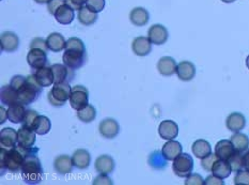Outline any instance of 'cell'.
I'll return each mask as SVG.
<instances>
[{"label": "cell", "mask_w": 249, "mask_h": 185, "mask_svg": "<svg viewBox=\"0 0 249 185\" xmlns=\"http://www.w3.org/2000/svg\"><path fill=\"white\" fill-rule=\"evenodd\" d=\"M36 150H39V148H34V147L25 148V147H21L19 145L9 150L0 148V169H1V175H3L5 171L13 173L21 171L26 155Z\"/></svg>", "instance_id": "1"}, {"label": "cell", "mask_w": 249, "mask_h": 185, "mask_svg": "<svg viewBox=\"0 0 249 185\" xmlns=\"http://www.w3.org/2000/svg\"><path fill=\"white\" fill-rule=\"evenodd\" d=\"M63 63L72 70H78L87 61V52L84 42L78 37H70L64 48Z\"/></svg>", "instance_id": "2"}, {"label": "cell", "mask_w": 249, "mask_h": 185, "mask_svg": "<svg viewBox=\"0 0 249 185\" xmlns=\"http://www.w3.org/2000/svg\"><path fill=\"white\" fill-rule=\"evenodd\" d=\"M37 153L39 150L31 152L24 161L21 176L27 184H39L43 180V167Z\"/></svg>", "instance_id": "3"}, {"label": "cell", "mask_w": 249, "mask_h": 185, "mask_svg": "<svg viewBox=\"0 0 249 185\" xmlns=\"http://www.w3.org/2000/svg\"><path fill=\"white\" fill-rule=\"evenodd\" d=\"M43 88L44 87H42L37 83L34 75L28 76V77H26L23 85L18 89V102L26 106L32 104V103L39 99Z\"/></svg>", "instance_id": "4"}, {"label": "cell", "mask_w": 249, "mask_h": 185, "mask_svg": "<svg viewBox=\"0 0 249 185\" xmlns=\"http://www.w3.org/2000/svg\"><path fill=\"white\" fill-rule=\"evenodd\" d=\"M72 88L70 87V83H56L48 92L47 99L50 104L55 107H61L71 96Z\"/></svg>", "instance_id": "5"}, {"label": "cell", "mask_w": 249, "mask_h": 185, "mask_svg": "<svg viewBox=\"0 0 249 185\" xmlns=\"http://www.w3.org/2000/svg\"><path fill=\"white\" fill-rule=\"evenodd\" d=\"M194 169V160L187 153H182L176 160H173L172 170L175 175L180 178H187L192 175Z\"/></svg>", "instance_id": "6"}, {"label": "cell", "mask_w": 249, "mask_h": 185, "mask_svg": "<svg viewBox=\"0 0 249 185\" xmlns=\"http://www.w3.org/2000/svg\"><path fill=\"white\" fill-rule=\"evenodd\" d=\"M89 92L86 87L77 85L72 88L71 96H70V104L75 111H79L88 105Z\"/></svg>", "instance_id": "7"}, {"label": "cell", "mask_w": 249, "mask_h": 185, "mask_svg": "<svg viewBox=\"0 0 249 185\" xmlns=\"http://www.w3.org/2000/svg\"><path fill=\"white\" fill-rule=\"evenodd\" d=\"M168 37H169V32H168L167 28L165 26L160 24L150 27L148 31L149 40L154 45H164L168 41Z\"/></svg>", "instance_id": "8"}, {"label": "cell", "mask_w": 249, "mask_h": 185, "mask_svg": "<svg viewBox=\"0 0 249 185\" xmlns=\"http://www.w3.org/2000/svg\"><path fill=\"white\" fill-rule=\"evenodd\" d=\"M99 130L100 134L104 138L113 139L117 137L119 132H120V125H119L115 119L106 118L103 121H101L99 125Z\"/></svg>", "instance_id": "9"}, {"label": "cell", "mask_w": 249, "mask_h": 185, "mask_svg": "<svg viewBox=\"0 0 249 185\" xmlns=\"http://www.w3.org/2000/svg\"><path fill=\"white\" fill-rule=\"evenodd\" d=\"M27 62L35 70L46 67V52L44 50H41V48H30L29 53L27 54Z\"/></svg>", "instance_id": "10"}, {"label": "cell", "mask_w": 249, "mask_h": 185, "mask_svg": "<svg viewBox=\"0 0 249 185\" xmlns=\"http://www.w3.org/2000/svg\"><path fill=\"white\" fill-rule=\"evenodd\" d=\"M52 70L53 76H55V84L56 83H70L74 78V70L68 68L66 64H53Z\"/></svg>", "instance_id": "11"}, {"label": "cell", "mask_w": 249, "mask_h": 185, "mask_svg": "<svg viewBox=\"0 0 249 185\" xmlns=\"http://www.w3.org/2000/svg\"><path fill=\"white\" fill-rule=\"evenodd\" d=\"M159 135L165 140H173L178 135V124L172 120H164L159 125Z\"/></svg>", "instance_id": "12"}, {"label": "cell", "mask_w": 249, "mask_h": 185, "mask_svg": "<svg viewBox=\"0 0 249 185\" xmlns=\"http://www.w3.org/2000/svg\"><path fill=\"white\" fill-rule=\"evenodd\" d=\"M36 134L31 128L23 124V127L18 130V145L25 148H31L36 144Z\"/></svg>", "instance_id": "13"}, {"label": "cell", "mask_w": 249, "mask_h": 185, "mask_svg": "<svg viewBox=\"0 0 249 185\" xmlns=\"http://www.w3.org/2000/svg\"><path fill=\"white\" fill-rule=\"evenodd\" d=\"M132 50L135 53V55L145 57L152 51V43L149 40V37H137L132 43Z\"/></svg>", "instance_id": "14"}, {"label": "cell", "mask_w": 249, "mask_h": 185, "mask_svg": "<svg viewBox=\"0 0 249 185\" xmlns=\"http://www.w3.org/2000/svg\"><path fill=\"white\" fill-rule=\"evenodd\" d=\"M18 132L12 128H4L0 133V148L12 149L18 145Z\"/></svg>", "instance_id": "15"}, {"label": "cell", "mask_w": 249, "mask_h": 185, "mask_svg": "<svg viewBox=\"0 0 249 185\" xmlns=\"http://www.w3.org/2000/svg\"><path fill=\"white\" fill-rule=\"evenodd\" d=\"M0 41H1V51L7 53H13L18 50L19 46V39L18 35L14 32L5 31L0 37Z\"/></svg>", "instance_id": "16"}, {"label": "cell", "mask_w": 249, "mask_h": 185, "mask_svg": "<svg viewBox=\"0 0 249 185\" xmlns=\"http://www.w3.org/2000/svg\"><path fill=\"white\" fill-rule=\"evenodd\" d=\"M246 119L241 112H232L226 119V127L230 132L239 133L245 128Z\"/></svg>", "instance_id": "17"}, {"label": "cell", "mask_w": 249, "mask_h": 185, "mask_svg": "<svg viewBox=\"0 0 249 185\" xmlns=\"http://www.w3.org/2000/svg\"><path fill=\"white\" fill-rule=\"evenodd\" d=\"M115 161L109 155H101L95 160V170L102 175H110L115 170Z\"/></svg>", "instance_id": "18"}, {"label": "cell", "mask_w": 249, "mask_h": 185, "mask_svg": "<svg viewBox=\"0 0 249 185\" xmlns=\"http://www.w3.org/2000/svg\"><path fill=\"white\" fill-rule=\"evenodd\" d=\"M32 75L35 76L37 83L42 87H50L53 84H55V76H53L51 67H43L36 69Z\"/></svg>", "instance_id": "19"}, {"label": "cell", "mask_w": 249, "mask_h": 185, "mask_svg": "<svg viewBox=\"0 0 249 185\" xmlns=\"http://www.w3.org/2000/svg\"><path fill=\"white\" fill-rule=\"evenodd\" d=\"M235 152L236 151L234 149V146L231 143V140L223 139L218 141L215 146V154L217 155L218 159L220 160L228 161Z\"/></svg>", "instance_id": "20"}, {"label": "cell", "mask_w": 249, "mask_h": 185, "mask_svg": "<svg viewBox=\"0 0 249 185\" xmlns=\"http://www.w3.org/2000/svg\"><path fill=\"white\" fill-rule=\"evenodd\" d=\"M176 73L182 81H191L196 75V68L191 61H182L178 64Z\"/></svg>", "instance_id": "21"}, {"label": "cell", "mask_w": 249, "mask_h": 185, "mask_svg": "<svg viewBox=\"0 0 249 185\" xmlns=\"http://www.w3.org/2000/svg\"><path fill=\"white\" fill-rule=\"evenodd\" d=\"M183 147L182 145L176 140H168L167 143L163 146L161 149V154L167 161H173L177 157L182 154Z\"/></svg>", "instance_id": "22"}, {"label": "cell", "mask_w": 249, "mask_h": 185, "mask_svg": "<svg viewBox=\"0 0 249 185\" xmlns=\"http://www.w3.org/2000/svg\"><path fill=\"white\" fill-rule=\"evenodd\" d=\"M25 106L26 105L21 104V103H19V102L10 105L8 108L9 121H11L12 123H15V124L23 123L25 116H26V111H27Z\"/></svg>", "instance_id": "23"}, {"label": "cell", "mask_w": 249, "mask_h": 185, "mask_svg": "<svg viewBox=\"0 0 249 185\" xmlns=\"http://www.w3.org/2000/svg\"><path fill=\"white\" fill-rule=\"evenodd\" d=\"M129 19H131V23L134 26L143 27L149 23L150 14L147 9L138 7L131 11V13H129Z\"/></svg>", "instance_id": "24"}, {"label": "cell", "mask_w": 249, "mask_h": 185, "mask_svg": "<svg viewBox=\"0 0 249 185\" xmlns=\"http://www.w3.org/2000/svg\"><path fill=\"white\" fill-rule=\"evenodd\" d=\"M53 16H55V18L59 24L70 25V24L73 23V20L75 18L74 9L70 7L69 4L64 3L57 10L56 14Z\"/></svg>", "instance_id": "25"}, {"label": "cell", "mask_w": 249, "mask_h": 185, "mask_svg": "<svg viewBox=\"0 0 249 185\" xmlns=\"http://www.w3.org/2000/svg\"><path fill=\"white\" fill-rule=\"evenodd\" d=\"M178 64L176 60L171 57H163L160 58L158 62V70L160 75L165 76V77H170L176 73Z\"/></svg>", "instance_id": "26"}, {"label": "cell", "mask_w": 249, "mask_h": 185, "mask_svg": "<svg viewBox=\"0 0 249 185\" xmlns=\"http://www.w3.org/2000/svg\"><path fill=\"white\" fill-rule=\"evenodd\" d=\"M55 169L60 175H67V173H71L73 171L74 163L73 159L69 155H59L56 157L55 163H53Z\"/></svg>", "instance_id": "27"}, {"label": "cell", "mask_w": 249, "mask_h": 185, "mask_svg": "<svg viewBox=\"0 0 249 185\" xmlns=\"http://www.w3.org/2000/svg\"><path fill=\"white\" fill-rule=\"evenodd\" d=\"M46 44H47V47L50 51H52L53 53H59L66 48L67 42H66V39H64V37L61 34H58V32H53V34H51L47 37Z\"/></svg>", "instance_id": "28"}, {"label": "cell", "mask_w": 249, "mask_h": 185, "mask_svg": "<svg viewBox=\"0 0 249 185\" xmlns=\"http://www.w3.org/2000/svg\"><path fill=\"white\" fill-rule=\"evenodd\" d=\"M74 166L80 170L87 169L91 164V155L87 150L79 149L74 152L72 156Z\"/></svg>", "instance_id": "29"}, {"label": "cell", "mask_w": 249, "mask_h": 185, "mask_svg": "<svg viewBox=\"0 0 249 185\" xmlns=\"http://www.w3.org/2000/svg\"><path fill=\"white\" fill-rule=\"evenodd\" d=\"M0 97H1V103L3 105L10 106L18 102V92L9 84L8 86L1 87Z\"/></svg>", "instance_id": "30"}, {"label": "cell", "mask_w": 249, "mask_h": 185, "mask_svg": "<svg viewBox=\"0 0 249 185\" xmlns=\"http://www.w3.org/2000/svg\"><path fill=\"white\" fill-rule=\"evenodd\" d=\"M192 152L195 156L202 160L205 156L212 153V148H211L209 141L204 139H198L193 144Z\"/></svg>", "instance_id": "31"}, {"label": "cell", "mask_w": 249, "mask_h": 185, "mask_svg": "<svg viewBox=\"0 0 249 185\" xmlns=\"http://www.w3.org/2000/svg\"><path fill=\"white\" fill-rule=\"evenodd\" d=\"M211 172H212V175L218 177L220 179H223V180H224V179H227L231 175L232 168H231L228 161L218 159L217 161L215 162V164L212 168V171H211Z\"/></svg>", "instance_id": "32"}, {"label": "cell", "mask_w": 249, "mask_h": 185, "mask_svg": "<svg viewBox=\"0 0 249 185\" xmlns=\"http://www.w3.org/2000/svg\"><path fill=\"white\" fill-rule=\"evenodd\" d=\"M78 20L79 23L84 26H92L99 18L96 12H93L87 7H83L80 10H78Z\"/></svg>", "instance_id": "33"}, {"label": "cell", "mask_w": 249, "mask_h": 185, "mask_svg": "<svg viewBox=\"0 0 249 185\" xmlns=\"http://www.w3.org/2000/svg\"><path fill=\"white\" fill-rule=\"evenodd\" d=\"M230 140L233 144L235 151L240 152V153H244L249 149V138L245 134H242L241 132L234 133Z\"/></svg>", "instance_id": "34"}, {"label": "cell", "mask_w": 249, "mask_h": 185, "mask_svg": "<svg viewBox=\"0 0 249 185\" xmlns=\"http://www.w3.org/2000/svg\"><path fill=\"white\" fill-rule=\"evenodd\" d=\"M51 128H52V123L50 119L45 116H40V115L36 117L34 125H32V130H34L37 135L48 134L51 130Z\"/></svg>", "instance_id": "35"}, {"label": "cell", "mask_w": 249, "mask_h": 185, "mask_svg": "<svg viewBox=\"0 0 249 185\" xmlns=\"http://www.w3.org/2000/svg\"><path fill=\"white\" fill-rule=\"evenodd\" d=\"M77 118L84 123H90L95 120L96 110L93 105L88 104L82 110L77 111Z\"/></svg>", "instance_id": "36"}, {"label": "cell", "mask_w": 249, "mask_h": 185, "mask_svg": "<svg viewBox=\"0 0 249 185\" xmlns=\"http://www.w3.org/2000/svg\"><path fill=\"white\" fill-rule=\"evenodd\" d=\"M228 162L232 168V171L236 172L243 169V153H240V152L236 151L228 160Z\"/></svg>", "instance_id": "37"}, {"label": "cell", "mask_w": 249, "mask_h": 185, "mask_svg": "<svg viewBox=\"0 0 249 185\" xmlns=\"http://www.w3.org/2000/svg\"><path fill=\"white\" fill-rule=\"evenodd\" d=\"M217 160H218V156L217 155H216L215 153L214 154L211 153L208 156H205L204 159H202L201 166H202V168H203L205 171L211 172V171H212V168H213V166L215 164V162L217 161Z\"/></svg>", "instance_id": "38"}, {"label": "cell", "mask_w": 249, "mask_h": 185, "mask_svg": "<svg viewBox=\"0 0 249 185\" xmlns=\"http://www.w3.org/2000/svg\"><path fill=\"white\" fill-rule=\"evenodd\" d=\"M86 7L93 12H102L105 8V0H87Z\"/></svg>", "instance_id": "39"}, {"label": "cell", "mask_w": 249, "mask_h": 185, "mask_svg": "<svg viewBox=\"0 0 249 185\" xmlns=\"http://www.w3.org/2000/svg\"><path fill=\"white\" fill-rule=\"evenodd\" d=\"M234 184L249 185V171L245 169H241L239 171H236V175L234 177Z\"/></svg>", "instance_id": "40"}, {"label": "cell", "mask_w": 249, "mask_h": 185, "mask_svg": "<svg viewBox=\"0 0 249 185\" xmlns=\"http://www.w3.org/2000/svg\"><path fill=\"white\" fill-rule=\"evenodd\" d=\"M37 116H39V113H37L36 111H34V110H27L23 124L26 125V127L32 129V125H34V123H35Z\"/></svg>", "instance_id": "41"}, {"label": "cell", "mask_w": 249, "mask_h": 185, "mask_svg": "<svg viewBox=\"0 0 249 185\" xmlns=\"http://www.w3.org/2000/svg\"><path fill=\"white\" fill-rule=\"evenodd\" d=\"M185 185H204V180L198 173H192L186 178Z\"/></svg>", "instance_id": "42"}, {"label": "cell", "mask_w": 249, "mask_h": 185, "mask_svg": "<svg viewBox=\"0 0 249 185\" xmlns=\"http://www.w3.org/2000/svg\"><path fill=\"white\" fill-rule=\"evenodd\" d=\"M64 3H66L64 0H51V1L47 3V11L50 12V14L55 15L56 12H57V10Z\"/></svg>", "instance_id": "43"}, {"label": "cell", "mask_w": 249, "mask_h": 185, "mask_svg": "<svg viewBox=\"0 0 249 185\" xmlns=\"http://www.w3.org/2000/svg\"><path fill=\"white\" fill-rule=\"evenodd\" d=\"M30 48H41V50H44L45 52L48 50L46 40L42 39V37H36V39L32 40L30 43Z\"/></svg>", "instance_id": "44"}, {"label": "cell", "mask_w": 249, "mask_h": 185, "mask_svg": "<svg viewBox=\"0 0 249 185\" xmlns=\"http://www.w3.org/2000/svg\"><path fill=\"white\" fill-rule=\"evenodd\" d=\"M224 184L225 182L223 181V179H220L214 175L209 176L204 180V185H224Z\"/></svg>", "instance_id": "45"}, {"label": "cell", "mask_w": 249, "mask_h": 185, "mask_svg": "<svg viewBox=\"0 0 249 185\" xmlns=\"http://www.w3.org/2000/svg\"><path fill=\"white\" fill-rule=\"evenodd\" d=\"M64 1L74 10L78 11L84 7V4H86L87 0H64Z\"/></svg>", "instance_id": "46"}, {"label": "cell", "mask_w": 249, "mask_h": 185, "mask_svg": "<svg viewBox=\"0 0 249 185\" xmlns=\"http://www.w3.org/2000/svg\"><path fill=\"white\" fill-rule=\"evenodd\" d=\"M94 185H99V184H107V185H112V180L110 178H108L107 175H102L100 173L99 177L95 178V180L93 182Z\"/></svg>", "instance_id": "47"}, {"label": "cell", "mask_w": 249, "mask_h": 185, "mask_svg": "<svg viewBox=\"0 0 249 185\" xmlns=\"http://www.w3.org/2000/svg\"><path fill=\"white\" fill-rule=\"evenodd\" d=\"M243 169L249 171V149L243 154Z\"/></svg>", "instance_id": "48"}, {"label": "cell", "mask_w": 249, "mask_h": 185, "mask_svg": "<svg viewBox=\"0 0 249 185\" xmlns=\"http://www.w3.org/2000/svg\"><path fill=\"white\" fill-rule=\"evenodd\" d=\"M0 111H1V118H0V123L3 124L5 121H7V119H8V111L5 110L3 106H1V108H0Z\"/></svg>", "instance_id": "49"}, {"label": "cell", "mask_w": 249, "mask_h": 185, "mask_svg": "<svg viewBox=\"0 0 249 185\" xmlns=\"http://www.w3.org/2000/svg\"><path fill=\"white\" fill-rule=\"evenodd\" d=\"M35 1L36 2V3H39V4H47L48 2L51 1V0H35Z\"/></svg>", "instance_id": "50"}, {"label": "cell", "mask_w": 249, "mask_h": 185, "mask_svg": "<svg viewBox=\"0 0 249 185\" xmlns=\"http://www.w3.org/2000/svg\"><path fill=\"white\" fill-rule=\"evenodd\" d=\"M220 1H223L224 3H233L236 0H220Z\"/></svg>", "instance_id": "51"}, {"label": "cell", "mask_w": 249, "mask_h": 185, "mask_svg": "<svg viewBox=\"0 0 249 185\" xmlns=\"http://www.w3.org/2000/svg\"><path fill=\"white\" fill-rule=\"evenodd\" d=\"M245 63H246V67H247V69L249 70V55L247 56V58H246V61H245Z\"/></svg>", "instance_id": "52"}]
</instances>
